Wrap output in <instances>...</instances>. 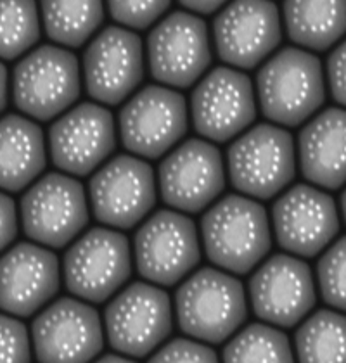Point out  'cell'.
Returning <instances> with one entry per match:
<instances>
[{
	"label": "cell",
	"mask_w": 346,
	"mask_h": 363,
	"mask_svg": "<svg viewBox=\"0 0 346 363\" xmlns=\"http://www.w3.org/2000/svg\"><path fill=\"white\" fill-rule=\"evenodd\" d=\"M203 250L220 270L232 275L253 272L272 250V222L257 199L229 194L208 208L201 218Z\"/></svg>",
	"instance_id": "6da1fadb"
},
{
	"label": "cell",
	"mask_w": 346,
	"mask_h": 363,
	"mask_svg": "<svg viewBox=\"0 0 346 363\" xmlns=\"http://www.w3.org/2000/svg\"><path fill=\"white\" fill-rule=\"evenodd\" d=\"M258 108L270 123L300 126L324 106L328 94L320 59L300 47H284L267 59L258 71Z\"/></svg>",
	"instance_id": "7a4b0ae2"
},
{
	"label": "cell",
	"mask_w": 346,
	"mask_h": 363,
	"mask_svg": "<svg viewBox=\"0 0 346 363\" xmlns=\"http://www.w3.org/2000/svg\"><path fill=\"white\" fill-rule=\"evenodd\" d=\"M247 293L235 275L204 267L192 272L175 294L177 322L191 339L220 345L247 318Z\"/></svg>",
	"instance_id": "3957f363"
},
{
	"label": "cell",
	"mask_w": 346,
	"mask_h": 363,
	"mask_svg": "<svg viewBox=\"0 0 346 363\" xmlns=\"http://www.w3.org/2000/svg\"><path fill=\"white\" fill-rule=\"evenodd\" d=\"M225 167L239 194L257 201L272 199L296 177V144L284 126L255 125L232 142Z\"/></svg>",
	"instance_id": "277c9868"
},
{
	"label": "cell",
	"mask_w": 346,
	"mask_h": 363,
	"mask_svg": "<svg viewBox=\"0 0 346 363\" xmlns=\"http://www.w3.org/2000/svg\"><path fill=\"white\" fill-rule=\"evenodd\" d=\"M82 65L69 49L40 45L14 66L11 90L14 106L37 121L57 120L82 92Z\"/></svg>",
	"instance_id": "5b68a950"
},
{
	"label": "cell",
	"mask_w": 346,
	"mask_h": 363,
	"mask_svg": "<svg viewBox=\"0 0 346 363\" xmlns=\"http://www.w3.org/2000/svg\"><path fill=\"white\" fill-rule=\"evenodd\" d=\"M133 270V250L121 230H85L62 258V280L74 298L86 303L109 301L127 286Z\"/></svg>",
	"instance_id": "8992f818"
},
{
	"label": "cell",
	"mask_w": 346,
	"mask_h": 363,
	"mask_svg": "<svg viewBox=\"0 0 346 363\" xmlns=\"http://www.w3.org/2000/svg\"><path fill=\"white\" fill-rule=\"evenodd\" d=\"M19 216L26 238L49 250H61L85 232L90 220L89 194L77 177L47 173L25 192Z\"/></svg>",
	"instance_id": "52a82bcc"
},
{
	"label": "cell",
	"mask_w": 346,
	"mask_h": 363,
	"mask_svg": "<svg viewBox=\"0 0 346 363\" xmlns=\"http://www.w3.org/2000/svg\"><path fill=\"white\" fill-rule=\"evenodd\" d=\"M189 121V104L179 90L147 85L137 90L121 108L118 137L133 156L160 160L182 142Z\"/></svg>",
	"instance_id": "ba28073f"
},
{
	"label": "cell",
	"mask_w": 346,
	"mask_h": 363,
	"mask_svg": "<svg viewBox=\"0 0 346 363\" xmlns=\"http://www.w3.org/2000/svg\"><path fill=\"white\" fill-rule=\"evenodd\" d=\"M172 330V298L147 280L127 284L104 310V333L111 348L123 357H147L170 337Z\"/></svg>",
	"instance_id": "9c48e42d"
},
{
	"label": "cell",
	"mask_w": 346,
	"mask_h": 363,
	"mask_svg": "<svg viewBox=\"0 0 346 363\" xmlns=\"http://www.w3.org/2000/svg\"><path fill=\"white\" fill-rule=\"evenodd\" d=\"M133 263L147 282L172 287L201 262V235L186 213L160 210L147 216L133 239Z\"/></svg>",
	"instance_id": "30bf717a"
},
{
	"label": "cell",
	"mask_w": 346,
	"mask_h": 363,
	"mask_svg": "<svg viewBox=\"0 0 346 363\" xmlns=\"http://www.w3.org/2000/svg\"><path fill=\"white\" fill-rule=\"evenodd\" d=\"M152 78L170 89H189L210 71L213 42L206 23L189 11H173L156 23L145 42Z\"/></svg>",
	"instance_id": "8fae6325"
},
{
	"label": "cell",
	"mask_w": 346,
	"mask_h": 363,
	"mask_svg": "<svg viewBox=\"0 0 346 363\" xmlns=\"http://www.w3.org/2000/svg\"><path fill=\"white\" fill-rule=\"evenodd\" d=\"M86 194L97 222L130 230L151 215L158 199V179L143 157L120 154L92 173Z\"/></svg>",
	"instance_id": "7c38bea8"
},
{
	"label": "cell",
	"mask_w": 346,
	"mask_h": 363,
	"mask_svg": "<svg viewBox=\"0 0 346 363\" xmlns=\"http://www.w3.org/2000/svg\"><path fill=\"white\" fill-rule=\"evenodd\" d=\"M189 114L201 139L213 144L230 142L257 120V89L245 71L218 66L196 84Z\"/></svg>",
	"instance_id": "4fadbf2b"
},
{
	"label": "cell",
	"mask_w": 346,
	"mask_h": 363,
	"mask_svg": "<svg viewBox=\"0 0 346 363\" xmlns=\"http://www.w3.org/2000/svg\"><path fill=\"white\" fill-rule=\"evenodd\" d=\"M147 57L143 38L123 26H106L86 45L82 78L86 94L102 106H120L137 92Z\"/></svg>",
	"instance_id": "5bb4252c"
},
{
	"label": "cell",
	"mask_w": 346,
	"mask_h": 363,
	"mask_svg": "<svg viewBox=\"0 0 346 363\" xmlns=\"http://www.w3.org/2000/svg\"><path fill=\"white\" fill-rule=\"evenodd\" d=\"M158 192L172 210L194 215L215 204L227 184V167L213 142H180L161 161Z\"/></svg>",
	"instance_id": "9a60e30c"
},
{
	"label": "cell",
	"mask_w": 346,
	"mask_h": 363,
	"mask_svg": "<svg viewBox=\"0 0 346 363\" xmlns=\"http://www.w3.org/2000/svg\"><path fill=\"white\" fill-rule=\"evenodd\" d=\"M247 301L262 322L274 327L298 325L317 303V280L306 262L289 252L263 259L247 286Z\"/></svg>",
	"instance_id": "2e32d148"
},
{
	"label": "cell",
	"mask_w": 346,
	"mask_h": 363,
	"mask_svg": "<svg viewBox=\"0 0 346 363\" xmlns=\"http://www.w3.org/2000/svg\"><path fill=\"white\" fill-rule=\"evenodd\" d=\"M118 123L106 106L82 102L54 121L49 154L56 168L72 177L92 175L115 152Z\"/></svg>",
	"instance_id": "e0dca14e"
},
{
	"label": "cell",
	"mask_w": 346,
	"mask_h": 363,
	"mask_svg": "<svg viewBox=\"0 0 346 363\" xmlns=\"http://www.w3.org/2000/svg\"><path fill=\"white\" fill-rule=\"evenodd\" d=\"M99 311L78 298H59L47 305L31 325L38 363H92L104 348Z\"/></svg>",
	"instance_id": "ac0fdd59"
},
{
	"label": "cell",
	"mask_w": 346,
	"mask_h": 363,
	"mask_svg": "<svg viewBox=\"0 0 346 363\" xmlns=\"http://www.w3.org/2000/svg\"><path fill=\"white\" fill-rule=\"evenodd\" d=\"M282 40V16L272 0H230L213 21L218 57L235 69H255Z\"/></svg>",
	"instance_id": "d6986e66"
},
{
	"label": "cell",
	"mask_w": 346,
	"mask_h": 363,
	"mask_svg": "<svg viewBox=\"0 0 346 363\" xmlns=\"http://www.w3.org/2000/svg\"><path fill=\"white\" fill-rule=\"evenodd\" d=\"M272 232L279 246L298 258H316L340 234L336 201L324 189L298 184L286 189L274 203Z\"/></svg>",
	"instance_id": "ffe728a7"
},
{
	"label": "cell",
	"mask_w": 346,
	"mask_h": 363,
	"mask_svg": "<svg viewBox=\"0 0 346 363\" xmlns=\"http://www.w3.org/2000/svg\"><path fill=\"white\" fill-rule=\"evenodd\" d=\"M62 268L49 247L19 242L0 256V310L13 317H31L56 298Z\"/></svg>",
	"instance_id": "44dd1931"
},
{
	"label": "cell",
	"mask_w": 346,
	"mask_h": 363,
	"mask_svg": "<svg viewBox=\"0 0 346 363\" xmlns=\"http://www.w3.org/2000/svg\"><path fill=\"white\" fill-rule=\"evenodd\" d=\"M301 175L324 191L346 185V109L328 108L303 126L296 145Z\"/></svg>",
	"instance_id": "7402d4cb"
},
{
	"label": "cell",
	"mask_w": 346,
	"mask_h": 363,
	"mask_svg": "<svg viewBox=\"0 0 346 363\" xmlns=\"http://www.w3.org/2000/svg\"><path fill=\"white\" fill-rule=\"evenodd\" d=\"M45 167V135L35 120L19 114L0 118V191H25Z\"/></svg>",
	"instance_id": "603a6c76"
},
{
	"label": "cell",
	"mask_w": 346,
	"mask_h": 363,
	"mask_svg": "<svg viewBox=\"0 0 346 363\" xmlns=\"http://www.w3.org/2000/svg\"><path fill=\"white\" fill-rule=\"evenodd\" d=\"M282 21L300 49L324 52L345 38L346 0H284Z\"/></svg>",
	"instance_id": "cb8c5ba5"
},
{
	"label": "cell",
	"mask_w": 346,
	"mask_h": 363,
	"mask_svg": "<svg viewBox=\"0 0 346 363\" xmlns=\"http://www.w3.org/2000/svg\"><path fill=\"white\" fill-rule=\"evenodd\" d=\"M40 18L56 45L78 49L92 40L104 23V0H40Z\"/></svg>",
	"instance_id": "d4e9b609"
},
{
	"label": "cell",
	"mask_w": 346,
	"mask_h": 363,
	"mask_svg": "<svg viewBox=\"0 0 346 363\" xmlns=\"http://www.w3.org/2000/svg\"><path fill=\"white\" fill-rule=\"evenodd\" d=\"M298 363H346V315L318 310L306 317L294 335Z\"/></svg>",
	"instance_id": "484cf974"
},
{
	"label": "cell",
	"mask_w": 346,
	"mask_h": 363,
	"mask_svg": "<svg viewBox=\"0 0 346 363\" xmlns=\"http://www.w3.org/2000/svg\"><path fill=\"white\" fill-rule=\"evenodd\" d=\"M222 358L223 363H296L288 335L265 322L238 330Z\"/></svg>",
	"instance_id": "4316f807"
},
{
	"label": "cell",
	"mask_w": 346,
	"mask_h": 363,
	"mask_svg": "<svg viewBox=\"0 0 346 363\" xmlns=\"http://www.w3.org/2000/svg\"><path fill=\"white\" fill-rule=\"evenodd\" d=\"M40 30L37 0H0V59L26 56L40 40Z\"/></svg>",
	"instance_id": "83f0119b"
},
{
	"label": "cell",
	"mask_w": 346,
	"mask_h": 363,
	"mask_svg": "<svg viewBox=\"0 0 346 363\" xmlns=\"http://www.w3.org/2000/svg\"><path fill=\"white\" fill-rule=\"evenodd\" d=\"M317 287L329 306L346 313V235L334 240L318 259Z\"/></svg>",
	"instance_id": "f1b7e54d"
},
{
	"label": "cell",
	"mask_w": 346,
	"mask_h": 363,
	"mask_svg": "<svg viewBox=\"0 0 346 363\" xmlns=\"http://www.w3.org/2000/svg\"><path fill=\"white\" fill-rule=\"evenodd\" d=\"M111 18L128 30H147L170 9L172 0H106Z\"/></svg>",
	"instance_id": "f546056e"
},
{
	"label": "cell",
	"mask_w": 346,
	"mask_h": 363,
	"mask_svg": "<svg viewBox=\"0 0 346 363\" xmlns=\"http://www.w3.org/2000/svg\"><path fill=\"white\" fill-rule=\"evenodd\" d=\"M0 363H31L28 329L7 313H0Z\"/></svg>",
	"instance_id": "4dcf8cb0"
},
{
	"label": "cell",
	"mask_w": 346,
	"mask_h": 363,
	"mask_svg": "<svg viewBox=\"0 0 346 363\" xmlns=\"http://www.w3.org/2000/svg\"><path fill=\"white\" fill-rule=\"evenodd\" d=\"M147 363H220L210 346L191 337H177L156 351Z\"/></svg>",
	"instance_id": "1f68e13d"
},
{
	"label": "cell",
	"mask_w": 346,
	"mask_h": 363,
	"mask_svg": "<svg viewBox=\"0 0 346 363\" xmlns=\"http://www.w3.org/2000/svg\"><path fill=\"white\" fill-rule=\"evenodd\" d=\"M325 80L333 99L346 109V38L336 45V49L329 54L325 65Z\"/></svg>",
	"instance_id": "d6a6232c"
},
{
	"label": "cell",
	"mask_w": 346,
	"mask_h": 363,
	"mask_svg": "<svg viewBox=\"0 0 346 363\" xmlns=\"http://www.w3.org/2000/svg\"><path fill=\"white\" fill-rule=\"evenodd\" d=\"M19 218L16 203L4 191H0V255L14 242L18 235Z\"/></svg>",
	"instance_id": "836d02e7"
},
{
	"label": "cell",
	"mask_w": 346,
	"mask_h": 363,
	"mask_svg": "<svg viewBox=\"0 0 346 363\" xmlns=\"http://www.w3.org/2000/svg\"><path fill=\"white\" fill-rule=\"evenodd\" d=\"M180 6H184L192 14H215L227 6L230 0H179Z\"/></svg>",
	"instance_id": "e575fe53"
},
{
	"label": "cell",
	"mask_w": 346,
	"mask_h": 363,
	"mask_svg": "<svg viewBox=\"0 0 346 363\" xmlns=\"http://www.w3.org/2000/svg\"><path fill=\"white\" fill-rule=\"evenodd\" d=\"M9 71H7L4 62L0 61V114L7 108L9 102Z\"/></svg>",
	"instance_id": "d590c367"
},
{
	"label": "cell",
	"mask_w": 346,
	"mask_h": 363,
	"mask_svg": "<svg viewBox=\"0 0 346 363\" xmlns=\"http://www.w3.org/2000/svg\"><path fill=\"white\" fill-rule=\"evenodd\" d=\"M92 363H137V362H133L132 358L123 357V354H104V357H101L99 360Z\"/></svg>",
	"instance_id": "8d00e7d4"
},
{
	"label": "cell",
	"mask_w": 346,
	"mask_h": 363,
	"mask_svg": "<svg viewBox=\"0 0 346 363\" xmlns=\"http://www.w3.org/2000/svg\"><path fill=\"white\" fill-rule=\"evenodd\" d=\"M340 208H341V216H343V220H345V223H346V189L343 191V194H341Z\"/></svg>",
	"instance_id": "74e56055"
}]
</instances>
